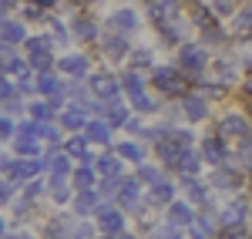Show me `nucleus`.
Returning <instances> with one entry per match:
<instances>
[{"instance_id":"obj_1","label":"nucleus","mask_w":252,"mask_h":239,"mask_svg":"<svg viewBox=\"0 0 252 239\" xmlns=\"http://www.w3.org/2000/svg\"><path fill=\"white\" fill-rule=\"evenodd\" d=\"M37 3H40V7H47V3H54V0H37Z\"/></svg>"}]
</instances>
